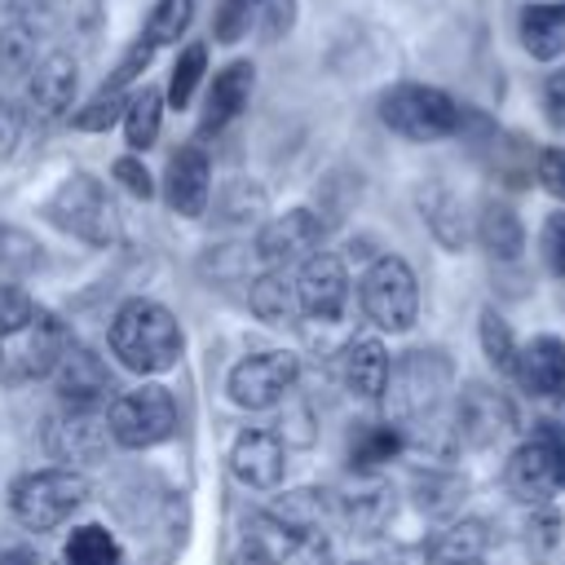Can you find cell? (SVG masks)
Masks as SVG:
<instances>
[{"instance_id": "41", "label": "cell", "mask_w": 565, "mask_h": 565, "mask_svg": "<svg viewBox=\"0 0 565 565\" xmlns=\"http://www.w3.org/2000/svg\"><path fill=\"white\" fill-rule=\"evenodd\" d=\"M539 185L565 203V146H552L539 154Z\"/></svg>"}, {"instance_id": "21", "label": "cell", "mask_w": 565, "mask_h": 565, "mask_svg": "<svg viewBox=\"0 0 565 565\" xmlns=\"http://www.w3.org/2000/svg\"><path fill=\"white\" fill-rule=\"evenodd\" d=\"M521 49L539 62L565 57V0H543V4H525L521 22H516Z\"/></svg>"}, {"instance_id": "10", "label": "cell", "mask_w": 565, "mask_h": 565, "mask_svg": "<svg viewBox=\"0 0 565 565\" xmlns=\"http://www.w3.org/2000/svg\"><path fill=\"white\" fill-rule=\"evenodd\" d=\"M49 455L62 459V468H79V463H97L106 459V446L115 441L110 437V424L102 411H88V406H66L62 415L49 419Z\"/></svg>"}, {"instance_id": "22", "label": "cell", "mask_w": 565, "mask_h": 565, "mask_svg": "<svg viewBox=\"0 0 565 565\" xmlns=\"http://www.w3.org/2000/svg\"><path fill=\"white\" fill-rule=\"evenodd\" d=\"M508 490L521 499V503H547L552 490H556V472L547 463V450L543 441L530 433V441H521L508 459Z\"/></svg>"}, {"instance_id": "31", "label": "cell", "mask_w": 565, "mask_h": 565, "mask_svg": "<svg viewBox=\"0 0 565 565\" xmlns=\"http://www.w3.org/2000/svg\"><path fill=\"white\" fill-rule=\"evenodd\" d=\"M486 521H455L433 539V561H481L486 556Z\"/></svg>"}, {"instance_id": "38", "label": "cell", "mask_w": 565, "mask_h": 565, "mask_svg": "<svg viewBox=\"0 0 565 565\" xmlns=\"http://www.w3.org/2000/svg\"><path fill=\"white\" fill-rule=\"evenodd\" d=\"M110 177H115L132 199H150V194H154V177H150V168H146L137 154H119V159L110 163Z\"/></svg>"}, {"instance_id": "3", "label": "cell", "mask_w": 565, "mask_h": 565, "mask_svg": "<svg viewBox=\"0 0 565 565\" xmlns=\"http://www.w3.org/2000/svg\"><path fill=\"white\" fill-rule=\"evenodd\" d=\"M380 119L406 141H441L459 132L463 110L450 93L433 84H393L380 97Z\"/></svg>"}, {"instance_id": "11", "label": "cell", "mask_w": 565, "mask_h": 565, "mask_svg": "<svg viewBox=\"0 0 565 565\" xmlns=\"http://www.w3.org/2000/svg\"><path fill=\"white\" fill-rule=\"evenodd\" d=\"M512 424H516L512 402L490 384H468L455 402V437L477 446V450L503 441L512 433Z\"/></svg>"}, {"instance_id": "48", "label": "cell", "mask_w": 565, "mask_h": 565, "mask_svg": "<svg viewBox=\"0 0 565 565\" xmlns=\"http://www.w3.org/2000/svg\"><path fill=\"white\" fill-rule=\"evenodd\" d=\"M234 4H247V9H256V4H265V0H234Z\"/></svg>"}, {"instance_id": "37", "label": "cell", "mask_w": 565, "mask_h": 565, "mask_svg": "<svg viewBox=\"0 0 565 565\" xmlns=\"http://www.w3.org/2000/svg\"><path fill=\"white\" fill-rule=\"evenodd\" d=\"M40 313V305L22 291V287H13V282H0V340H9V335H18L31 318Z\"/></svg>"}, {"instance_id": "32", "label": "cell", "mask_w": 565, "mask_h": 565, "mask_svg": "<svg viewBox=\"0 0 565 565\" xmlns=\"http://www.w3.org/2000/svg\"><path fill=\"white\" fill-rule=\"evenodd\" d=\"M62 561L66 565H119V543L102 525H79V530H71Z\"/></svg>"}, {"instance_id": "8", "label": "cell", "mask_w": 565, "mask_h": 565, "mask_svg": "<svg viewBox=\"0 0 565 565\" xmlns=\"http://www.w3.org/2000/svg\"><path fill=\"white\" fill-rule=\"evenodd\" d=\"M300 380V362L287 349H269V353H252L230 371V402L243 411H269L278 406Z\"/></svg>"}, {"instance_id": "20", "label": "cell", "mask_w": 565, "mask_h": 565, "mask_svg": "<svg viewBox=\"0 0 565 565\" xmlns=\"http://www.w3.org/2000/svg\"><path fill=\"white\" fill-rule=\"evenodd\" d=\"M252 62H230L225 71H216L212 88H207V106H203V132H221L230 128L252 97Z\"/></svg>"}, {"instance_id": "46", "label": "cell", "mask_w": 565, "mask_h": 565, "mask_svg": "<svg viewBox=\"0 0 565 565\" xmlns=\"http://www.w3.org/2000/svg\"><path fill=\"white\" fill-rule=\"evenodd\" d=\"M543 97H547V110H552V119H561V124H565V66L547 75V84H543Z\"/></svg>"}, {"instance_id": "43", "label": "cell", "mask_w": 565, "mask_h": 565, "mask_svg": "<svg viewBox=\"0 0 565 565\" xmlns=\"http://www.w3.org/2000/svg\"><path fill=\"white\" fill-rule=\"evenodd\" d=\"M247 13H252L247 4L225 0V4H221V13H216V40H225V44H230V40H238V35L247 31V22H252Z\"/></svg>"}, {"instance_id": "45", "label": "cell", "mask_w": 565, "mask_h": 565, "mask_svg": "<svg viewBox=\"0 0 565 565\" xmlns=\"http://www.w3.org/2000/svg\"><path fill=\"white\" fill-rule=\"evenodd\" d=\"M291 13H296V0H265V40H278L291 31Z\"/></svg>"}, {"instance_id": "29", "label": "cell", "mask_w": 565, "mask_h": 565, "mask_svg": "<svg viewBox=\"0 0 565 565\" xmlns=\"http://www.w3.org/2000/svg\"><path fill=\"white\" fill-rule=\"evenodd\" d=\"M35 31L26 22H4L0 26V84L26 79L35 66Z\"/></svg>"}, {"instance_id": "23", "label": "cell", "mask_w": 565, "mask_h": 565, "mask_svg": "<svg viewBox=\"0 0 565 565\" xmlns=\"http://www.w3.org/2000/svg\"><path fill=\"white\" fill-rule=\"evenodd\" d=\"M388 371H393V362H388L384 340H375V335L349 340V349H344V384L358 397H380L384 384H388Z\"/></svg>"}, {"instance_id": "26", "label": "cell", "mask_w": 565, "mask_h": 565, "mask_svg": "<svg viewBox=\"0 0 565 565\" xmlns=\"http://www.w3.org/2000/svg\"><path fill=\"white\" fill-rule=\"evenodd\" d=\"M247 305L256 309V318L265 322H287L300 305H296V278H287L282 269H265L252 287H247Z\"/></svg>"}, {"instance_id": "1", "label": "cell", "mask_w": 565, "mask_h": 565, "mask_svg": "<svg viewBox=\"0 0 565 565\" xmlns=\"http://www.w3.org/2000/svg\"><path fill=\"white\" fill-rule=\"evenodd\" d=\"M110 353L137 375H159V371L177 366L181 327H177L172 309H163L159 300L119 305V313L110 318Z\"/></svg>"}, {"instance_id": "6", "label": "cell", "mask_w": 565, "mask_h": 565, "mask_svg": "<svg viewBox=\"0 0 565 565\" xmlns=\"http://www.w3.org/2000/svg\"><path fill=\"white\" fill-rule=\"evenodd\" d=\"M362 313L380 331H411L419 318V282L402 256H375L358 282Z\"/></svg>"}, {"instance_id": "14", "label": "cell", "mask_w": 565, "mask_h": 565, "mask_svg": "<svg viewBox=\"0 0 565 565\" xmlns=\"http://www.w3.org/2000/svg\"><path fill=\"white\" fill-rule=\"evenodd\" d=\"M49 380H53V388H57V397H62L66 406L102 411V406L110 402V371H106V362H102L93 349L75 344V340L62 349V358H57L53 371H49Z\"/></svg>"}, {"instance_id": "18", "label": "cell", "mask_w": 565, "mask_h": 565, "mask_svg": "<svg viewBox=\"0 0 565 565\" xmlns=\"http://www.w3.org/2000/svg\"><path fill=\"white\" fill-rule=\"evenodd\" d=\"M309 534H318V530H296L291 521H282V516L269 508V512H256V516L243 525V547H247V556H252L256 565H287V561L305 547Z\"/></svg>"}, {"instance_id": "39", "label": "cell", "mask_w": 565, "mask_h": 565, "mask_svg": "<svg viewBox=\"0 0 565 565\" xmlns=\"http://www.w3.org/2000/svg\"><path fill=\"white\" fill-rule=\"evenodd\" d=\"M539 243H543V265L565 278V212H552L543 221V238Z\"/></svg>"}, {"instance_id": "15", "label": "cell", "mask_w": 565, "mask_h": 565, "mask_svg": "<svg viewBox=\"0 0 565 565\" xmlns=\"http://www.w3.org/2000/svg\"><path fill=\"white\" fill-rule=\"evenodd\" d=\"M75 84H79V71H75V57L71 53H44L31 75H26V110L35 119H57L71 110V97H75Z\"/></svg>"}, {"instance_id": "34", "label": "cell", "mask_w": 565, "mask_h": 565, "mask_svg": "<svg viewBox=\"0 0 565 565\" xmlns=\"http://www.w3.org/2000/svg\"><path fill=\"white\" fill-rule=\"evenodd\" d=\"M190 18H194V0H159V4L150 9V18H146L141 40H146L150 49H159V44H177V40L185 35Z\"/></svg>"}, {"instance_id": "4", "label": "cell", "mask_w": 565, "mask_h": 565, "mask_svg": "<svg viewBox=\"0 0 565 565\" xmlns=\"http://www.w3.org/2000/svg\"><path fill=\"white\" fill-rule=\"evenodd\" d=\"M446 384H450V362H446L437 349H415V353H406V358L388 371V384H384V393H380L388 424L406 428V424H415V419H428V415L437 411Z\"/></svg>"}, {"instance_id": "16", "label": "cell", "mask_w": 565, "mask_h": 565, "mask_svg": "<svg viewBox=\"0 0 565 565\" xmlns=\"http://www.w3.org/2000/svg\"><path fill=\"white\" fill-rule=\"evenodd\" d=\"M230 472L252 490H274L287 472V446L265 428H247L230 450Z\"/></svg>"}, {"instance_id": "28", "label": "cell", "mask_w": 565, "mask_h": 565, "mask_svg": "<svg viewBox=\"0 0 565 565\" xmlns=\"http://www.w3.org/2000/svg\"><path fill=\"white\" fill-rule=\"evenodd\" d=\"M402 446H406V433H402L397 424L384 419V424H366V428L353 433V441H349V459H353L358 468H375V463H384V459H397Z\"/></svg>"}, {"instance_id": "50", "label": "cell", "mask_w": 565, "mask_h": 565, "mask_svg": "<svg viewBox=\"0 0 565 565\" xmlns=\"http://www.w3.org/2000/svg\"><path fill=\"white\" fill-rule=\"evenodd\" d=\"M353 565H366V561H353Z\"/></svg>"}, {"instance_id": "40", "label": "cell", "mask_w": 565, "mask_h": 565, "mask_svg": "<svg viewBox=\"0 0 565 565\" xmlns=\"http://www.w3.org/2000/svg\"><path fill=\"white\" fill-rule=\"evenodd\" d=\"M150 53H154V49H150L146 40H137V44H132V49L124 53V62H119V66L110 71V79H106L102 88H119V93H124V88H128V84H132V79H137V75L146 71V62H150Z\"/></svg>"}, {"instance_id": "12", "label": "cell", "mask_w": 565, "mask_h": 565, "mask_svg": "<svg viewBox=\"0 0 565 565\" xmlns=\"http://www.w3.org/2000/svg\"><path fill=\"white\" fill-rule=\"evenodd\" d=\"M318 247H322V221H318L309 207H291V212L265 221L260 234H256V256H260L269 269L300 265V260H309Z\"/></svg>"}, {"instance_id": "17", "label": "cell", "mask_w": 565, "mask_h": 565, "mask_svg": "<svg viewBox=\"0 0 565 565\" xmlns=\"http://www.w3.org/2000/svg\"><path fill=\"white\" fill-rule=\"evenodd\" d=\"M163 194H168V207L181 212V216H199L207 207V194H212V168H207V154L199 146H181L168 163V177H163Z\"/></svg>"}, {"instance_id": "42", "label": "cell", "mask_w": 565, "mask_h": 565, "mask_svg": "<svg viewBox=\"0 0 565 565\" xmlns=\"http://www.w3.org/2000/svg\"><path fill=\"white\" fill-rule=\"evenodd\" d=\"M534 437H539L543 450H547V463H552V472H556V490H565V428H561V424H539Z\"/></svg>"}, {"instance_id": "27", "label": "cell", "mask_w": 565, "mask_h": 565, "mask_svg": "<svg viewBox=\"0 0 565 565\" xmlns=\"http://www.w3.org/2000/svg\"><path fill=\"white\" fill-rule=\"evenodd\" d=\"M159 119H163V93L159 88H141L137 97H128V110H124V137L132 150H150L154 137H159Z\"/></svg>"}, {"instance_id": "44", "label": "cell", "mask_w": 565, "mask_h": 565, "mask_svg": "<svg viewBox=\"0 0 565 565\" xmlns=\"http://www.w3.org/2000/svg\"><path fill=\"white\" fill-rule=\"evenodd\" d=\"M18 137H22V110L0 93V159L18 146Z\"/></svg>"}, {"instance_id": "47", "label": "cell", "mask_w": 565, "mask_h": 565, "mask_svg": "<svg viewBox=\"0 0 565 565\" xmlns=\"http://www.w3.org/2000/svg\"><path fill=\"white\" fill-rule=\"evenodd\" d=\"M0 565H35V561H31L26 552H4V556H0Z\"/></svg>"}, {"instance_id": "49", "label": "cell", "mask_w": 565, "mask_h": 565, "mask_svg": "<svg viewBox=\"0 0 565 565\" xmlns=\"http://www.w3.org/2000/svg\"><path fill=\"white\" fill-rule=\"evenodd\" d=\"M441 565H481V561H441Z\"/></svg>"}, {"instance_id": "25", "label": "cell", "mask_w": 565, "mask_h": 565, "mask_svg": "<svg viewBox=\"0 0 565 565\" xmlns=\"http://www.w3.org/2000/svg\"><path fill=\"white\" fill-rule=\"evenodd\" d=\"M419 207H424V221H428V230L446 243V247H463L468 243V216H463V203H459V194H450L446 185H428L424 194H419Z\"/></svg>"}, {"instance_id": "33", "label": "cell", "mask_w": 565, "mask_h": 565, "mask_svg": "<svg viewBox=\"0 0 565 565\" xmlns=\"http://www.w3.org/2000/svg\"><path fill=\"white\" fill-rule=\"evenodd\" d=\"M203 71H207V49H203V44L181 49L177 62H172V75H168V106L185 110V106L194 102L199 84H203Z\"/></svg>"}, {"instance_id": "30", "label": "cell", "mask_w": 565, "mask_h": 565, "mask_svg": "<svg viewBox=\"0 0 565 565\" xmlns=\"http://www.w3.org/2000/svg\"><path fill=\"white\" fill-rule=\"evenodd\" d=\"M477 335H481V353H486V362H490L499 375L516 380L521 344L512 340V327H508V322H503L494 309H486V313H481V327H477Z\"/></svg>"}, {"instance_id": "36", "label": "cell", "mask_w": 565, "mask_h": 565, "mask_svg": "<svg viewBox=\"0 0 565 565\" xmlns=\"http://www.w3.org/2000/svg\"><path fill=\"white\" fill-rule=\"evenodd\" d=\"M124 110H128V97H124L119 88H102V93H93V97L71 115V124H75L79 132H106L115 119H124Z\"/></svg>"}, {"instance_id": "24", "label": "cell", "mask_w": 565, "mask_h": 565, "mask_svg": "<svg viewBox=\"0 0 565 565\" xmlns=\"http://www.w3.org/2000/svg\"><path fill=\"white\" fill-rule=\"evenodd\" d=\"M477 238H481V247H486L494 260H516L521 247H525L521 216H516L508 203H499V199H490V203L477 212Z\"/></svg>"}, {"instance_id": "5", "label": "cell", "mask_w": 565, "mask_h": 565, "mask_svg": "<svg viewBox=\"0 0 565 565\" xmlns=\"http://www.w3.org/2000/svg\"><path fill=\"white\" fill-rule=\"evenodd\" d=\"M88 499V481L75 468H40L13 481L9 490V508L26 530H57L62 521H71Z\"/></svg>"}, {"instance_id": "35", "label": "cell", "mask_w": 565, "mask_h": 565, "mask_svg": "<svg viewBox=\"0 0 565 565\" xmlns=\"http://www.w3.org/2000/svg\"><path fill=\"white\" fill-rule=\"evenodd\" d=\"M344 512H349V521H353V525L375 530V525L393 512L388 486H380V481H362L358 490H349V494H344Z\"/></svg>"}, {"instance_id": "7", "label": "cell", "mask_w": 565, "mask_h": 565, "mask_svg": "<svg viewBox=\"0 0 565 565\" xmlns=\"http://www.w3.org/2000/svg\"><path fill=\"white\" fill-rule=\"evenodd\" d=\"M106 424H110L115 446L146 450V446H159L177 433V402L163 384H137V388L110 397Z\"/></svg>"}, {"instance_id": "2", "label": "cell", "mask_w": 565, "mask_h": 565, "mask_svg": "<svg viewBox=\"0 0 565 565\" xmlns=\"http://www.w3.org/2000/svg\"><path fill=\"white\" fill-rule=\"evenodd\" d=\"M44 216H49L57 230L84 238L88 247H110V243H119V212H115L106 185H102L97 177H88V172L66 177V181L53 190V199L44 203Z\"/></svg>"}, {"instance_id": "13", "label": "cell", "mask_w": 565, "mask_h": 565, "mask_svg": "<svg viewBox=\"0 0 565 565\" xmlns=\"http://www.w3.org/2000/svg\"><path fill=\"white\" fill-rule=\"evenodd\" d=\"M344 300H349V274H344L340 256L313 252L309 260H300V269H296V305H300L305 318L335 322L344 313Z\"/></svg>"}, {"instance_id": "9", "label": "cell", "mask_w": 565, "mask_h": 565, "mask_svg": "<svg viewBox=\"0 0 565 565\" xmlns=\"http://www.w3.org/2000/svg\"><path fill=\"white\" fill-rule=\"evenodd\" d=\"M66 344H71V331L62 327V318H53L49 309H40L18 335H9V349H0V371L9 380L49 375Z\"/></svg>"}, {"instance_id": "19", "label": "cell", "mask_w": 565, "mask_h": 565, "mask_svg": "<svg viewBox=\"0 0 565 565\" xmlns=\"http://www.w3.org/2000/svg\"><path fill=\"white\" fill-rule=\"evenodd\" d=\"M516 380L534 397H561L565 393V340L561 335H534L521 349Z\"/></svg>"}]
</instances>
